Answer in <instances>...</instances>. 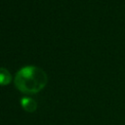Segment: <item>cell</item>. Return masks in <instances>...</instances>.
<instances>
[{"label":"cell","mask_w":125,"mask_h":125,"mask_svg":"<svg viewBox=\"0 0 125 125\" xmlns=\"http://www.w3.org/2000/svg\"><path fill=\"white\" fill-rule=\"evenodd\" d=\"M46 72L36 65H25L18 70L15 77L16 87L22 93L35 94L47 84Z\"/></svg>","instance_id":"obj_1"},{"label":"cell","mask_w":125,"mask_h":125,"mask_svg":"<svg viewBox=\"0 0 125 125\" xmlns=\"http://www.w3.org/2000/svg\"><path fill=\"white\" fill-rule=\"evenodd\" d=\"M11 80H12V75L10 71L5 67L0 66V85H6L10 83Z\"/></svg>","instance_id":"obj_3"},{"label":"cell","mask_w":125,"mask_h":125,"mask_svg":"<svg viewBox=\"0 0 125 125\" xmlns=\"http://www.w3.org/2000/svg\"><path fill=\"white\" fill-rule=\"evenodd\" d=\"M21 107L27 112H33L37 107L36 102L29 97H22L21 99Z\"/></svg>","instance_id":"obj_2"}]
</instances>
